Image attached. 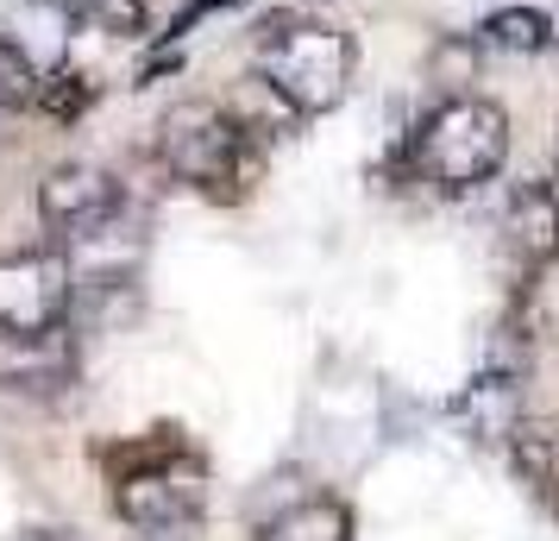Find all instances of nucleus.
I'll list each match as a JSON object with an SVG mask.
<instances>
[{
	"instance_id": "f3484780",
	"label": "nucleus",
	"mask_w": 559,
	"mask_h": 541,
	"mask_svg": "<svg viewBox=\"0 0 559 541\" xmlns=\"http://www.w3.org/2000/svg\"><path fill=\"white\" fill-rule=\"evenodd\" d=\"M0 120H7V114H0ZM0 152H7V132H0Z\"/></svg>"
},
{
	"instance_id": "f03ea898",
	"label": "nucleus",
	"mask_w": 559,
	"mask_h": 541,
	"mask_svg": "<svg viewBox=\"0 0 559 541\" xmlns=\"http://www.w3.org/2000/svg\"><path fill=\"white\" fill-rule=\"evenodd\" d=\"M157 164L207 202H246L264 177V139L221 102H170L157 120Z\"/></svg>"
},
{
	"instance_id": "7ed1b4c3",
	"label": "nucleus",
	"mask_w": 559,
	"mask_h": 541,
	"mask_svg": "<svg viewBox=\"0 0 559 541\" xmlns=\"http://www.w3.org/2000/svg\"><path fill=\"white\" fill-rule=\"evenodd\" d=\"M509 114L490 95H472V89H459L447 102H433V114L415 127L408 139V170L433 189H447V196H465V189H478L490 183L497 170L509 164Z\"/></svg>"
},
{
	"instance_id": "dca6fc26",
	"label": "nucleus",
	"mask_w": 559,
	"mask_h": 541,
	"mask_svg": "<svg viewBox=\"0 0 559 541\" xmlns=\"http://www.w3.org/2000/svg\"><path fill=\"white\" fill-rule=\"evenodd\" d=\"M554 189H559V145H554Z\"/></svg>"
},
{
	"instance_id": "f8f14e48",
	"label": "nucleus",
	"mask_w": 559,
	"mask_h": 541,
	"mask_svg": "<svg viewBox=\"0 0 559 541\" xmlns=\"http://www.w3.org/2000/svg\"><path fill=\"white\" fill-rule=\"evenodd\" d=\"M70 26L107 32V38H139L152 20V0H57Z\"/></svg>"
},
{
	"instance_id": "6e6552de",
	"label": "nucleus",
	"mask_w": 559,
	"mask_h": 541,
	"mask_svg": "<svg viewBox=\"0 0 559 541\" xmlns=\"http://www.w3.org/2000/svg\"><path fill=\"white\" fill-rule=\"evenodd\" d=\"M503 252L522 271L559 264V189L554 183H515L503 202Z\"/></svg>"
},
{
	"instance_id": "1a4fd4ad",
	"label": "nucleus",
	"mask_w": 559,
	"mask_h": 541,
	"mask_svg": "<svg viewBox=\"0 0 559 541\" xmlns=\"http://www.w3.org/2000/svg\"><path fill=\"white\" fill-rule=\"evenodd\" d=\"M509 460H515V472H522V485H528L540 504L559 510V428H547V422H515Z\"/></svg>"
},
{
	"instance_id": "4468645a",
	"label": "nucleus",
	"mask_w": 559,
	"mask_h": 541,
	"mask_svg": "<svg viewBox=\"0 0 559 541\" xmlns=\"http://www.w3.org/2000/svg\"><path fill=\"white\" fill-rule=\"evenodd\" d=\"M308 491H314V485H308L302 472H277V479H264V485L246 497V529H252V541L264 536V529H271L283 510H289V504H302Z\"/></svg>"
},
{
	"instance_id": "423d86ee",
	"label": "nucleus",
	"mask_w": 559,
	"mask_h": 541,
	"mask_svg": "<svg viewBox=\"0 0 559 541\" xmlns=\"http://www.w3.org/2000/svg\"><path fill=\"white\" fill-rule=\"evenodd\" d=\"M114 214H120V177L107 164L70 157V164H51L38 177V221L51 233V246L95 239L102 227H114Z\"/></svg>"
},
{
	"instance_id": "0eeeda50",
	"label": "nucleus",
	"mask_w": 559,
	"mask_h": 541,
	"mask_svg": "<svg viewBox=\"0 0 559 541\" xmlns=\"http://www.w3.org/2000/svg\"><path fill=\"white\" fill-rule=\"evenodd\" d=\"M76 385V334L70 321L51 328H0V390L13 397H57Z\"/></svg>"
},
{
	"instance_id": "9d476101",
	"label": "nucleus",
	"mask_w": 559,
	"mask_h": 541,
	"mask_svg": "<svg viewBox=\"0 0 559 541\" xmlns=\"http://www.w3.org/2000/svg\"><path fill=\"white\" fill-rule=\"evenodd\" d=\"M258 541H353V510L328 491H308L302 504H289Z\"/></svg>"
},
{
	"instance_id": "ddd939ff",
	"label": "nucleus",
	"mask_w": 559,
	"mask_h": 541,
	"mask_svg": "<svg viewBox=\"0 0 559 541\" xmlns=\"http://www.w3.org/2000/svg\"><path fill=\"white\" fill-rule=\"evenodd\" d=\"M182 447H189V440H182L177 428H152V435H132V440H107V447H95V460H102L114 479H127V472L170 460V454H182Z\"/></svg>"
},
{
	"instance_id": "9b49d317",
	"label": "nucleus",
	"mask_w": 559,
	"mask_h": 541,
	"mask_svg": "<svg viewBox=\"0 0 559 541\" xmlns=\"http://www.w3.org/2000/svg\"><path fill=\"white\" fill-rule=\"evenodd\" d=\"M478 45L503 57H540L554 45V20L540 7H503V13H490L478 26Z\"/></svg>"
},
{
	"instance_id": "2eb2a0df",
	"label": "nucleus",
	"mask_w": 559,
	"mask_h": 541,
	"mask_svg": "<svg viewBox=\"0 0 559 541\" xmlns=\"http://www.w3.org/2000/svg\"><path fill=\"white\" fill-rule=\"evenodd\" d=\"M38 102V63L0 32V114H26Z\"/></svg>"
},
{
	"instance_id": "f257e3e1",
	"label": "nucleus",
	"mask_w": 559,
	"mask_h": 541,
	"mask_svg": "<svg viewBox=\"0 0 559 541\" xmlns=\"http://www.w3.org/2000/svg\"><path fill=\"white\" fill-rule=\"evenodd\" d=\"M252 70L289 114L314 120L353 95L358 45L321 13H264L252 32Z\"/></svg>"
},
{
	"instance_id": "39448f33",
	"label": "nucleus",
	"mask_w": 559,
	"mask_h": 541,
	"mask_svg": "<svg viewBox=\"0 0 559 541\" xmlns=\"http://www.w3.org/2000/svg\"><path fill=\"white\" fill-rule=\"evenodd\" d=\"M76 309V264L63 246L0 252V328H51Z\"/></svg>"
},
{
	"instance_id": "20e7f679",
	"label": "nucleus",
	"mask_w": 559,
	"mask_h": 541,
	"mask_svg": "<svg viewBox=\"0 0 559 541\" xmlns=\"http://www.w3.org/2000/svg\"><path fill=\"white\" fill-rule=\"evenodd\" d=\"M114 510L127 529L152 541H182L207 516V466L182 447L170 460L139 466L127 479H114Z\"/></svg>"
}]
</instances>
